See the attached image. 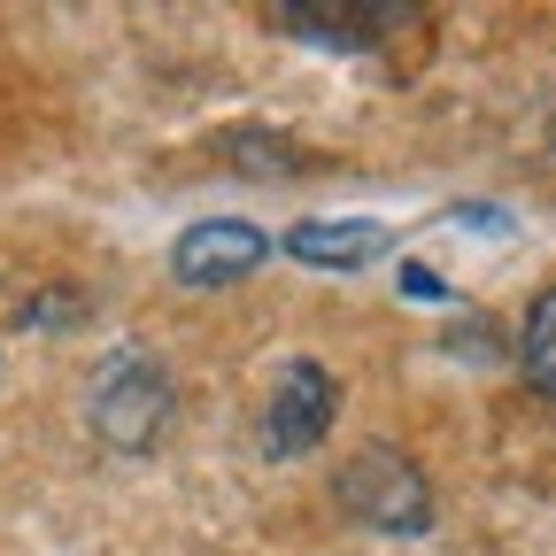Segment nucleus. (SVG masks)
<instances>
[{"mask_svg": "<svg viewBox=\"0 0 556 556\" xmlns=\"http://www.w3.org/2000/svg\"><path fill=\"white\" fill-rule=\"evenodd\" d=\"M170 409H178V387H170L163 356H148V348H116L86 394L93 433L116 456H155V441L170 433Z\"/></svg>", "mask_w": 556, "mask_h": 556, "instance_id": "1", "label": "nucleus"}, {"mask_svg": "<svg viewBox=\"0 0 556 556\" xmlns=\"http://www.w3.org/2000/svg\"><path fill=\"white\" fill-rule=\"evenodd\" d=\"M332 495H340V510H348V526H364V533H394V541H409V533H426L433 526V486H426V471H417L402 448H356L340 464V479H332Z\"/></svg>", "mask_w": 556, "mask_h": 556, "instance_id": "2", "label": "nucleus"}, {"mask_svg": "<svg viewBox=\"0 0 556 556\" xmlns=\"http://www.w3.org/2000/svg\"><path fill=\"white\" fill-rule=\"evenodd\" d=\"M332 417H340V371L317 356H294V364H278V379L255 409V448L270 464H294L332 433Z\"/></svg>", "mask_w": 556, "mask_h": 556, "instance_id": "3", "label": "nucleus"}, {"mask_svg": "<svg viewBox=\"0 0 556 556\" xmlns=\"http://www.w3.org/2000/svg\"><path fill=\"white\" fill-rule=\"evenodd\" d=\"M263 263H270V240H263V225H248V217H201V225H186L178 248H170L178 287H208V294L255 278Z\"/></svg>", "mask_w": 556, "mask_h": 556, "instance_id": "4", "label": "nucleus"}, {"mask_svg": "<svg viewBox=\"0 0 556 556\" xmlns=\"http://www.w3.org/2000/svg\"><path fill=\"white\" fill-rule=\"evenodd\" d=\"M417 9H379V0H278L270 24H287L309 47H379L387 24H409Z\"/></svg>", "mask_w": 556, "mask_h": 556, "instance_id": "5", "label": "nucleus"}, {"mask_svg": "<svg viewBox=\"0 0 556 556\" xmlns=\"http://www.w3.org/2000/svg\"><path fill=\"white\" fill-rule=\"evenodd\" d=\"M394 248V232L379 217H302L287 232V255L309 263V270H364Z\"/></svg>", "mask_w": 556, "mask_h": 556, "instance_id": "6", "label": "nucleus"}, {"mask_svg": "<svg viewBox=\"0 0 556 556\" xmlns=\"http://www.w3.org/2000/svg\"><path fill=\"white\" fill-rule=\"evenodd\" d=\"M518 371L541 402H556V287H541L526 302V325H518Z\"/></svg>", "mask_w": 556, "mask_h": 556, "instance_id": "7", "label": "nucleus"}, {"mask_svg": "<svg viewBox=\"0 0 556 556\" xmlns=\"http://www.w3.org/2000/svg\"><path fill=\"white\" fill-rule=\"evenodd\" d=\"M78 317H86L78 294H31V302H24V325H31V332H39V325H78Z\"/></svg>", "mask_w": 556, "mask_h": 556, "instance_id": "8", "label": "nucleus"}, {"mask_svg": "<svg viewBox=\"0 0 556 556\" xmlns=\"http://www.w3.org/2000/svg\"><path fill=\"white\" fill-rule=\"evenodd\" d=\"M394 287H402L409 302H448V278H441L433 263H402V270H394Z\"/></svg>", "mask_w": 556, "mask_h": 556, "instance_id": "9", "label": "nucleus"}]
</instances>
